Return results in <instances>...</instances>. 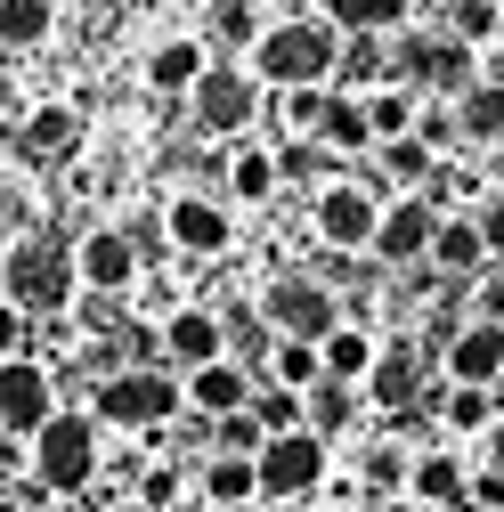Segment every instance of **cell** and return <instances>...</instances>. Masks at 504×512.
<instances>
[{
    "mask_svg": "<svg viewBox=\"0 0 504 512\" xmlns=\"http://www.w3.org/2000/svg\"><path fill=\"white\" fill-rule=\"evenodd\" d=\"M334 57H342V41L326 25H269L261 41H252V66H261V82H277V90H318L334 74Z\"/></svg>",
    "mask_w": 504,
    "mask_h": 512,
    "instance_id": "6da1fadb",
    "label": "cell"
},
{
    "mask_svg": "<svg viewBox=\"0 0 504 512\" xmlns=\"http://www.w3.org/2000/svg\"><path fill=\"white\" fill-rule=\"evenodd\" d=\"M33 472H41V488H57V496L90 488V472H98V423H90V415H49V423L33 431Z\"/></svg>",
    "mask_w": 504,
    "mask_h": 512,
    "instance_id": "7a4b0ae2",
    "label": "cell"
},
{
    "mask_svg": "<svg viewBox=\"0 0 504 512\" xmlns=\"http://www.w3.org/2000/svg\"><path fill=\"white\" fill-rule=\"evenodd\" d=\"M252 472H261V496L269 504H301L309 488L326 480V439L318 431H277L261 456H252Z\"/></svg>",
    "mask_w": 504,
    "mask_h": 512,
    "instance_id": "3957f363",
    "label": "cell"
},
{
    "mask_svg": "<svg viewBox=\"0 0 504 512\" xmlns=\"http://www.w3.org/2000/svg\"><path fill=\"white\" fill-rule=\"evenodd\" d=\"M0 301L9 309H25V317H41V309H66V293H74V261L66 252H49V244H17L9 252V269H0Z\"/></svg>",
    "mask_w": 504,
    "mask_h": 512,
    "instance_id": "277c9868",
    "label": "cell"
},
{
    "mask_svg": "<svg viewBox=\"0 0 504 512\" xmlns=\"http://www.w3.org/2000/svg\"><path fill=\"white\" fill-rule=\"evenodd\" d=\"M261 317H269L285 342H326V334L342 326V309H334V293H326L318 277H277V285L261 293Z\"/></svg>",
    "mask_w": 504,
    "mask_h": 512,
    "instance_id": "5b68a950",
    "label": "cell"
},
{
    "mask_svg": "<svg viewBox=\"0 0 504 512\" xmlns=\"http://www.w3.org/2000/svg\"><path fill=\"white\" fill-rule=\"evenodd\" d=\"M171 407H179V382L155 374V366H131L98 391V415L122 423V431H155V423H171Z\"/></svg>",
    "mask_w": 504,
    "mask_h": 512,
    "instance_id": "8992f818",
    "label": "cell"
},
{
    "mask_svg": "<svg viewBox=\"0 0 504 512\" xmlns=\"http://www.w3.org/2000/svg\"><path fill=\"white\" fill-rule=\"evenodd\" d=\"M431 236H439V204L431 196H399L383 212V228H374V252L399 269V261H431Z\"/></svg>",
    "mask_w": 504,
    "mask_h": 512,
    "instance_id": "52a82bcc",
    "label": "cell"
},
{
    "mask_svg": "<svg viewBox=\"0 0 504 512\" xmlns=\"http://www.w3.org/2000/svg\"><path fill=\"white\" fill-rule=\"evenodd\" d=\"M374 228H383V204L366 196V187H326L318 196V236L334 244V252H358V244H374Z\"/></svg>",
    "mask_w": 504,
    "mask_h": 512,
    "instance_id": "ba28073f",
    "label": "cell"
},
{
    "mask_svg": "<svg viewBox=\"0 0 504 512\" xmlns=\"http://www.w3.org/2000/svg\"><path fill=\"white\" fill-rule=\"evenodd\" d=\"M57 407H49V374L33 366V358H9V366H0V431H41Z\"/></svg>",
    "mask_w": 504,
    "mask_h": 512,
    "instance_id": "9c48e42d",
    "label": "cell"
},
{
    "mask_svg": "<svg viewBox=\"0 0 504 512\" xmlns=\"http://www.w3.org/2000/svg\"><path fill=\"white\" fill-rule=\"evenodd\" d=\"M252 106H261L252 74L204 66V82H196V122H204V131H244V122H252Z\"/></svg>",
    "mask_w": 504,
    "mask_h": 512,
    "instance_id": "30bf717a",
    "label": "cell"
},
{
    "mask_svg": "<svg viewBox=\"0 0 504 512\" xmlns=\"http://www.w3.org/2000/svg\"><path fill=\"white\" fill-rule=\"evenodd\" d=\"M448 374L464 382V391H496V374H504V326H456L448 334Z\"/></svg>",
    "mask_w": 504,
    "mask_h": 512,
    "instance_id": "8fae6325",
    "label": "cell"
},
{
    "mask_svg": "<svg viewBox=\"0 0 504 512\" xmlns=\"http://www.w3.org/2000/svg\"><path fill=\"white\" fill-rule=\"evenodd\" d=\"M82 285H98V293H122V285H131L139 277V244L131 236H122V228H98V236H82Z\"/></svg>",
    "mask_w": 504,
    "mask_h": 512,
    "instance_id": "7c38bea8",
    "label": "cell"
},
{
    "mask_svg": "<svg viewBox=\"0 0 504 512\" xmlns=\"http://www.w3.org/2000/svg\"><path fill=\"white\" fill-rule=\"evenodd\" d=\"M187 399H196V415L228 423V415H244V407H252V382H244V366L212 358V366H196V374H187Z\"/></svg>",
    "mask_w": 504,
    "mask_h": 512,
    "instance_id": "4fadbf2b",
    "label": "cell"
},
{
    "mask_svg": "<svg viewBox=\"0 0 504 512\" xmlns=\"http://www.w3.org/2000/svg\"><path fill=\"white\" fill-rule=\"evenodd\" d=\"M163 228H171V244H179V252H228V236H236V228H228V212H220V204H204V196H179Z\"/></svg>",
    "mask_w": 504,
    "mask_h": 512,
    "instance_id": "5bb4252c",
    "label": "cell"
},
{
    "mask_svg": "<svg viewBox=\"0 0 504 512\" xmlns=\"http://www.w3.org/2000/svg\"><path fill=\"white\" fill-rule=\"evenodd\" d=\"M220 342H228V334H220V317H212V309H179L171 326H163V350H171V366H187V374L212 366Z\"/></svg>",
    "mask_w": 504,
    "mask_h": 512,
    "instance_id": "9a60e30c",
    "label": "cell"
},
{
    "mask_svg": "<svg viewBox=\"0 0 504 512\" xmlns=\"http://www.w3.org/2000/svg\"><path fill=\"white\" fill-rule=\"evenodd\" d=\"M374 334H358V326H334L326 342H318V366H326V382H366L374 374Z\"/></svg>",
    "mask_w": 504,
    "mask_h": 512,
    "instance_id": "2e32d148",
    "label": "cell"
},
{
    "mask_svg": "<svg viewBox=\"0 0 504 512\" xmlns=\"http://www.w3.org/2000/svg\"><path fill=\"white\" fill-rule=\"evenodd\" d=\"M431 269H448V277H480V269H488L480 228H472V220H439V236H431Z\"/></svg>",
    "mask_w": 504,
    "mask_h": 512,
    "instance_id": "e0dca14e",
    "label": "cell"
},
{
    "mask_svg": "<svg viewBox=\"0 0 504 512\" xmlns=\"http://www.w3.org/2000/svg\"><path fill=\"white\" fill-rule=\"evenodd\" d=\"M366 391H374V407H415V391H423L415 350H383V358H374V374H366Z\"/></svg>",
    "mask_w": 504,
    "mask_h": 512,
    "instance_id": "ac0fdd59",
    "label": "cell"
},
{
    "mask_svg": "<svg viewBox=\"0 0 504 512\" xmlns=\"http://www.w3.org/2000/svg\"><path fill=\"white\" fill-rule=\"evenodd\" d=\"M456 131L464 139H504V82H472L456 98Z\"/></svg>",
    "mask_w": 504,
    "mask_h": 512,
    "instance_id": "d6986e66",
    "label": "cell"
},
{
    "mask_svg": "<svg viewBox=\"0 0 504 512\" xmlns=\"http://www.w3.org/2000/svg\"><path fill=\"white\" fill-rule=\"evenodd\" d=\"M204 496H212L220 512H236V504L261 496V472H252L244 456H212V464H204Z\"/></svg>",
    "mask_w": 504,
    "mask_h": 512,
    "instance_id": "ffe728a7",
    "label": "cell"
},
{
    "mask_svg": "<svg viewBox=\"0 0 504 512\" xmlns=\"http://www.w3.org/2000/svg\"><path fill=\"white\" fill-rule=\"evenodd\" d=\"M407 480H415V496H423L431 512H456V504H464V464H456V456H423Z\"/></svg>",
    "mask_w": 504,
    "mask_h": 512,
    "instance_id": "44dd1931",
    "label": "cell"
},
{
    "mask_svg": "<svg viewBox=\"0 0 504 512\" xmlns=\"http://www.w3.org/2000/svg\"><path fill=\"white\" fill-rule=\"evenodd\" d=\"M318 147H334V155H358V147H374V131H366V106H358V98H326Z\"/></svg>",
    "mask_w": 504,
    "mask_h": 512,
    "instance_id": "7402d4cb",
    "label": "cell"
},
{
    "mask_svg": "<svg viewBox=\"0 0 504 512\" xmlns=\"http://www.w3.org/2000/svg\"><path fill=\"white\" fill-rule=\"evenodd\" d=\"M407 9H415V0H326V17H334L342 33H391Z\"/></svg>",
    "mask_w": 504,
    "mask_h": 512,
    "instance_id": "603a6c76",
    "label": "cell"
},
{
    "mask_svg": "<svg viewBox=\"0 0 504 512\" xmlns=\"http://www.w3.org/2000/svg\"><path fill=\"white\" fill-rule=\"evenodd\" d=\"M147 74H155V90H196L204 82V41H163Z\"/></svg>",
    "mask_w": 504,
    "mask_h": 512,
    "instance_id": "cb8c5ba5",
    "label": "cell"
},
{
    "mask_svg": "<svg viewBox=\"0 0 504 512\" xmlns=\"http://www.w3.org/2000/svg\"><path fill=\"white\" fill-rule=\"evenodd\" d=\"M358 106H366V131L383 139V147H391V139H415V98H407V90H374V98H358Z\"/></svg>",
    "mask_w": 504,
    "mask_h": 512,
    "instance_id": "d4e9b609",
    "label": "cell"
},
{
    "mask_svg": "<svg viewBox=\"0 0 504 512\" xmlns=\"http://www.w3.org/2000/svg\"><path fill=\"white\" fill-rule=\"evenodd\" d=\"M326 366H318V342H277V391H318Z\"/></svg>",
    "mask_w": 504,
    "mask_h": 512,
    "instance_id": "484cf974",
    "label": "cell"
},
{
    "mask_svg": "<svg viewBox=\"0 0 504 512\" xmlns=\"http://www.w3.org/2000/svg\"><path fill=\"white\" fill-rule=\"evenodd\" d=\"M49 33V0H0V41L9 49H33Z\"/></svg>",
    "mask_w": 504,
    "mask_h": 512,
    "instance_id": "4316f807",
    "label": "cell"
},
{
    "mask_svg": "<svg viewBox=\"0 0 504 512\" xmlns=\"http://www.w3.org/2000/svg\"><path fill=\"white\" fill-rule=\"evenodd\" d=\"M25 147H33V155H66V147H74V106H41V114L25 122Z\"/></svg>",
    "mask_w": 504,
    "mask_h": 512,
    "instance_id": "83f0119b",
    "label": "cell"
},
{
    "mask_svg": "<svg viewBox=\"0 0 504 512\" xmlns=\"http://www.w3.org/2000/svg\"><path fill=\"white\" fill-rule=\"evenodd\" d=\"M228 187H236L244 204H261L269 187H277V155H261V147H244V155L228 163Z\"/></svg>",
    "mask_w": 504,
    "mask_h": 512,
    "instance_id": "f1b7e54d",
    "label": "cell"
},
{
    "mask_svg": "<svg viewBox=\"0 0 504 512\" xmlns=\"http://www.w3.org/2000/svg\"><path fill=\"white\" fill-rule=\"evenodd\" d=\"M301 407H309V431H318V439H326V431H342V423H350V382H318V391H309Z\"/></svg>",
    "mask_w": 504,
    "mask_h": 512,
    "instance_id": "f546056e",
    "label": "cell"
},
{
    "mask_svg": "<svg viewBox=\"0 0 504 512\" xmlns=\"http://www.w3.org/2000/svg\"><path fill=\"white\" fill-rule=\"evenodd\" d=\"M383 171H391L399 187H423V179H431V147H423V139H391V147H383Z\"/></svg>",
    "mask_w": 504,
    "mask_h": 512,
    "instance_id": "4dcf8cb0",
    "label": "cell"
},
{
    "mask_svg": "<svg viewBox=\"0 0 504 512\" xmlns=\"http://www.w3.org/2000/svg\"><path fill=\"white\" fill-rule=\"evenodd\" d=\"M252 423H261L269 439H277V431H309V423H301V399H293V391H261V399H252Z\"/></svg>",
    "mask_w": 504,
    "mask_h": 512,
    "instance_id": "1f68e13d",
    "label": "cell"
},
{
    "mask_svg": "<svg viewBox=\"0 0 504 512\" xmlns=\"http://www.w3.org/2000/svg\"><path fill=\"white\" fill-rule=\"evenodd\" d=\"M261 447H269V431H261V423H252V407L220 423V456H244V464H252V456H261Z\"/></svg>",
    "mask_w": 504,
    "mask_h": 512,
    "instance_id": "d6a6232c",
    "label": "cell"
},
{
    "mask_svg": "<svg viewBox=\"0 0 504 512\" xmlns=\"http://www.w3.org/2000/svg\"><path fill=\"white\" fill-rule=\"evenodd\" d=\"M488 33H496V9H488V0H456V41H464V49H480Z\"/></svg>",
    "mask_w": 504,
    "mask_h": 512,
    "instance_id": "836d02e7",
    "label": "cell"
},
{
    "mask_svg": "<svg viewBox=\"0 0 504 512\" xmlns=\"http://www.w3.org/2000/svg\"><path fill=\"white\" fill-rule=\"evenodd\" d=\"M212 33L236 49V41H261V33H252V9H244V0H220V9H212Z\"/></svg>",
    "mask_w": 504,
    "mask_h": 512,
    "instance_id": "e575fe53",
    "label": "cell"
},
{
    "mask_svg": "<svg viewBox=\"0 0 504 512\" xmlns=\"http://www.w3.org/2000/svg\"><path fill=\"white\" fill-rule=\"evenodd\" d=\"M334 66H342V74H350V82H374V74H383V49H374V41H366V33H358V41H350V49H342V57H334Z\"/></svg>",
    "mask_w": 504,
    "mask_h": 512,
    "instance_id": "d590c367",
    "label": "cell"
},
{
    "mask_svg": "<svg viewBox=\"0 0 504 512\" xmlns=\"http://www.w3.org/2000/svg\"><path fill=\"white\" fill-rule=\"evenodd\" d=\"M285 122L293 131H318L326 122V90H285Z\"/></svg>",
    "mask_w": 504,
    "mask_h": 512,
    "instance_id": "8d00e7d4",
    "label": "cell"
},
{
    "mask_svg": "<svg viewBox=\"0 0 504 512\" xmlns=\"http://www.w3.org/2000/svg\"><path fill=\"white\" fill-rule=\"evenodd\" d=\"M448 423H456V431H480V423H488V391H464V382H456V399H448Z\"/></svg>",
    "mask_w": 504,
    "mask_h": 512,
    "instance_id": "74e56055",
    "label": "cell"
},
{
    "mask_svg": "<svg viewBox=\"0 0 504 512\" xmlns=\"http://www.w3.org/2000/svg\"><path fill=\"white\" fill-rule=\"evenodd\" d=\"M9 358H25V309L0 301V366H9Z\"/></svg>",
    "mask_w": 504,
    "mask_h": 512,
    "instance_id": "f35d334b",
    "label": "cell"
},
{
    "mask_svg": "<svg viewBox=\"0 0 504 512\" xmlns=\"http://www.w3.org/2000/svg\"><path fill=\"white\" fill-rule=\"evenodd\" d=\"M472 228H480V244H488V252H504V196H488V204L472 212Z\"/></svg>",
    "mask_w": 504,
    "mask_h": 512,
    "instance_id": "ab89813d",
    "label": "cell"
},
{
    "mask_svg": "<svg viewBox=\"0 0 504 512\" xmlns=\"http://www.w3.org/2000/svg\"><path fill=\"white\" fill-rule=\"evenodd\" d=\"M472 301H480V326H504V277H480Z\"/></svg>",
    "mask_w": 504,
    "mask_h": 512,
    "instance_id": "60d3db41",
    "label": "cell"
},
{
    "mask_svg": "<svg viewBox=\"0 0 504 512\" xmlns=\"http://www.w3.org/2000/svg\"><path fill=\"white\" fill-rule=\"evenodd\" d=\"M472 504H496V512H504V472H488V480H472Z\"/></svg>",
    "mask_w": 504,
    "mask_h": 512,
    "instance_id": "b9f144b4",
    "label": "cell"
},
{
    "mask_svg": "<svg viewBox=\"0 0 504 512\" xmlns=\"http://www.w3.org/2000/svg\"><path fill=\"white\" fill-rule=\"evenodd\" d=\"M488 464H496V472H504V423H496V431H488Z\"/></svg>",
    "mask_w": 504,
    "mask_h": 512,
    "instance_id": "7bdbcfd3",
    "label": "cell"
},
{
    "mask_svg": "<svg viewBox=\"0 0 504 512\" xmlns=\"http://www.w3.org/2000/svg\"><path fill=\"white\" fill-rule=\"evenodd\" d=\"M269 512H309V504H269Z\"/></svg>",
    "mask_w": 504,
    "mask_h": 512,
    "instance_id": "ee69618b",
    "label": "cell"
},
{
    "mask_svg": "<svg viewBox=\"0 0 504 512\" xmlns=\"http://www.w3.org/2000/svg\"><path fill=\"white\" fill-rule=\"evenodd\" d=\"M488 9H504V0H488Z\"/></svg>",
    "mask_w": 504,
    "mask_h": 512,
    "instance_id": "f6af8a7d",
    "label": "cell"
},
{
    "mask_svg": "<svg viewBox=\"0 0 504 512\" xmlns=\"http://www.w3.org/2000/svg\"><path fill=\"white\" fill-rule=\"evenodd\" d=\"M415 512H431V504H415Z\"/></svg>",
    "mask_w": 504,
    "mask_h": 512,
    "instance_id": "bcb514c9",
    "label": "cell"
},
{
    "mask_svg": "<svg viewBox=\"0 0 504 512\" xmlns=\"http://www.w3.org/2000/svg\"><path fill=\"white\" fill-rule=\"evenodd\" d=\"M358 512H374V504H358Z\"/></svg>",
    "mask_w": 504,
    "mask_h": 512,
    "instance_id": "7dc6e473",
    "label": "cell"
},
{
    "mask_svg": "<svg viewBox=\"0 0 504 512\" xmlns=\"http://www.w3.org/2000/svg\"><path fill=\"white\" fill-rule=\"evenodd\" d=\"M236 512H252V504H236Z\"/></svg>",
    "mask_w": 504,
    "mask_h": 512,
    "instance_id": "c3c4849f",
    "label": "cell"
}]
</instances>
